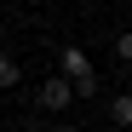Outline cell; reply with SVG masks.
<instances>
[{
  "label": "cell",
  "instance_id": "6da1fadb",
  "mask_svg": "<svg viewBox=\"0 0 132 132\" xmlns=\"http://www.w3.org/2000/svg\"><path fill=\"white\" fill-rule=\"evenodd\" d=\"M69 103H75V92H69V80H63V75L40 80V109H52V115H63Z\"/></svg>",
  "mask_w": 132,
  "mask_h": 132
},
{
  "label": "cell",
  "instance_id": "7a4b0ae2",
  "mask_svg": "<svg viewBox=\"0 0 132 132\" xmlns=\"http://www.w3.org/2000/svg\"><path fill=\"white\" fill-rule=\"evenodd\" d=\"M17 80H23V63H17V57H6V52H0V92H12V86Z\"/></svg>",
  "mask_w": 132,
  "mask_h": 132
},
{
  "label": "cell",
  "instance_id": "3957f363",
  "mask_svg": "<svg viewBox=\"0 0 132 132\" xmlns=\"http://www.w3.org/2000/svg\"><path fill=\"white\" fill-rule=\"evenodd\" d=\"M109 121H115V126H132V92L109 98Z\"/></svg>",
  "mask_w": 132,
  "mask_h": 132
},
{
  "label": "cell",
  "instance_id": "277c9868",
  "mask_svg": "<svg viewBox=\"0 0 132 132\" xmlns=\"http://www.w3.org/2000/svg\"><path fill=\"white\" fill-rule=\"evenodd\" d=\"M115 57H121V63H132V29H126V35H115Z\"/></svg>",
  "mask_w": 132,
  "mask_h": 132
},
{
  "label": "cell",
  "instance_id": "5b68a950",
  "mask_svg": "<svg viewBox=\"0 0 132 132\" xmlns=\"http://www.w3.org/2000/svg\"><path fill=\"white\" fill-rule=\"evenodd\" d=\"M52 132H80V126H52Z\"/></svg>",
  "mask_w": 132,
  "mask_h": 132
}]
</instances>
